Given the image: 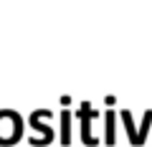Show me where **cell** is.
<instances>
[]
</instances>
